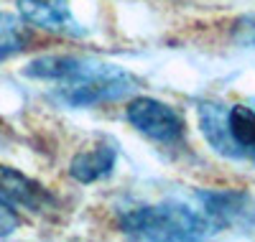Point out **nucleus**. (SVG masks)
<instances>
[{
  "instance_id": "1",
  "label": "nucleus",
  "mask_w": 255,
  "mask_h": 242,
  "mask_svg": "<svg viewBox=\"0 0 255 242\" xmlns=\"http://www.w3.org/2000/svg\"><path fill=\"white\" fill-rule=\"evenodd\" d=\"M26 77L54 84V97L67 107H97L130 97L135 92V77L118 64L74 56L46 54L33 59L23 69Z\"/></svg>"
},
{
  "instance_id": "2",
  "label": "nucleus",
  "mask_w": 255,
  "mask_h": 242,
  "mask_svg": "<svg viewBox=\"0 0 255 242\" xmlns=\"http://www.w3.org/2000/svg\"><path fill=\"white\" fill-rule=\"evenodd\" d=\"M118 227L130 240H166V242L202 240L209 232H215L202 212L191 209L184 202L133 207L120 214Z\"/></svg>"
},
{
  "instance_id": "3",
  "label": "nucleus",
  "mask_w": 255,
  "mask_h": 242,
  "mask_svg": "<svg viewBox=\"0 0 255 242\" xmlns=\"http://www.w3.org/2000/svg\"><path fill=\"white\" fill-rule=\"evenodd\" d=\"M125 120L158 145H179L186 135L181 113L156 97H133L125 107Z\"/></svg>"
},
{
  "instance_id": "4",
  "label": "nucleus",
  "mask_w": 255,
  "mask_h": 242,
  "mask_svg": "<svg viewBox=\"0 0 255 242\" xmlns=\"http://www.w3.org/2000/svg\"><path fill=\"white\" fill-rule=\"evenodd\" d=\"M199 212L207 217L215 232L225 230H255V199L238 189H202L197 191Z\"/></svg>"
},
{
  "instance_id": "5",
  "label": "nucleus",
  "mask_w": 255,
  "mask_h": 242,
  "mask_svg": "<svg viewBox=\"0 0 255 242\" xmlns=\"http://www.w3.org/2000/svg\"><path fill=\"white\" fill-rule=\"evenodd\" d=\"M15 5H18V15L33 28L49 31L56 36H69V38L87 36V28L72 13L69 0H15Z\"/></svg>"
},
{
  "instance_id": "6",
  "label": "nucleus",
  "mask_w": 255,
  "mask_h": 242,
  "mask_svg": "<svg viewBox=\"0 0 255 242\" xmlns=\"http://www.w3.org/2000/svg\"><path fill=\"white\" fill-rule=\"evenodd\" d=\"M0 199L31 214H51L56 209V199L46 186L10 166H0Z\"/></svg>"
},
{
  "instance_id": "7",
  "label": "nucleus",
  "mask_w": 255,
  "mask_h": 242,
  "mask_svg": "<svg viewBox=\"0 0 255 242\" xmlns=\"http://www.w3.org/2000/svg\"><path fill=\"white\" fill-rule=\"evenodd\" d=\"M222 156L230 161H253L255 163V107H248V105L225 107Z\"/></svg>"
},
{
  "instance_id": "8",
  "label": "nucleus",
  "mask_w": 255,
  "mask_h": 242,
  "mask_svg": "<svg viewBox=\"0 0 255 242\" xmlns=\"http://www.w3.org/2000/svg\"><path fill=\"white\" fill-rule=\"evenodd\" d=\"M115 163H118V145L102 143L90 150L77 153L69 163V176L79 184H95V181L108 179L115 171Z\"/></svg>"
},
{
  "instance_id": "9",
  "label": "nucleus",
  "mask_w": 255,
  "mask_h": 242,
  "mask_svg": "<svg viewBox=\"0 0 255 242\" xmlns=\"http://www.w3.org/2000/svg\"><path fill=\"white\" fill-rule=\"evenodd\" d=\"M31 41L28 23L20 15L0 10V61H5L15 54H20Z\"/></svg>"
},
{
  "instance_id": "10",
  "label": "nucleus",
  "mask_w": 255,
  "mask_h": 242,
  "mask_svg": "<svg viewBox=\"0 0 255 242\" xmlns=\"http://www.w3.org/2000/svg\"><path fill=\"white\" fill-rule=\"evenodd\" d=\"M18 225H20V219H18L15 209L0 199V237H10L18 230Z\"/></svg>"
},
{
  "instance_id": "11",
  "label": "nucleus",
  "mask_w": 255,
  "mask_h": 242,
  "mask_svg": "<svg viewBox=\"0 0 255 242\" xmlns=\"http://www.w3.org/2000/svg\"><path fill=\"white\" fill-rule=\"evenodd\" d=\"M235 38L245 46H255V15H245L235 23Z\"/></svg>"
}]
</instances>
